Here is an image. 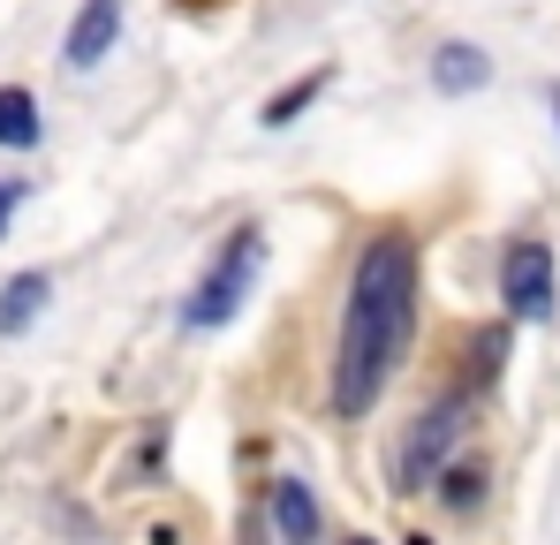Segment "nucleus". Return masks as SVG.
I'll return each mask as SVG.
<instances>
[{
	"mask_svg": "<svg viewBox=\"0 0 560 545\" xmlns=\"http://www.w3.org/2000/svg\"><path fill=\"white\" fill-rule=\"evenodd\" d=\"M0 144L8 152H31L38 144V98L23 84H0Z\"/></svg>",
	"mask_w": 560,
	"mask_h": 545,
	"instance_id": "obj_8",
	"label": "nucleus"
},
{
	"mask_svg": "<svg viewBox=\"0 0 560 545\" xmlns=\"http://www.w3.org/2000/svg\"><path fill=\"white\" fill-rule=\"evenodd\" d=\"M485 77H492V61H485L477 46H440V54H432V84L440 91H477Z\"/></svg>",
	"mask_w": 560,
	"mask_h": 545,
	"instance_id": "obj_9",
	"label": "nucleus"
},
{
	"mask_svg": "<svg viewBox=\"0 0 560 545\" xmlns=\"http://www.w3.org/2000/svg\"><path fill=\"white\" fill-rule=\"evenodd\" d=\"M553 114H560V91H553Z\"/></svg>",
	"mask_w": 560,
	"mask_h": 545,
	"instance_id": "obj_12",
	"label": "nucleus"
},
{
	"mask_svg": "<svg viewBox=\"0 0 560 545\" xmlns=\"http://www.w3.org/2000/svg\"><path fill=\"white\" fill-rule=\"evenodd\" d=\"M409 334H417V243L401 228H386L364 243V258L349 272L341 357H334V409L341 417H364L394 386V371L409 357Z\"/></svg>",
	"mask_w": 560,
	"mask_h": 545,
	"instance_id": "obj_1",
	"label": "nucleus"
},
{
	"mask_svg": "<svg viewBox=\"0 0 560 545\" xmlns=\"http://www.w3.org/2000/svg\"><path fill=\"white\" fill-rule=\"evenodd\" d=\"M258 266H266V235H258V228H235V235L220 243L212 272L189 288L183 326H228V318L250 303V280H258Z\"/></svg>",
	"mask_w": 560,
	"mask_h": 545,
	"instance_id": "obj_2",
	"label": "nucleus"
},
{
	"mask_svg": "<svg viewBox=\"0 0 560 545\" xmlns=\"http://www.w3.org/2000/svg\"><path fill=\"white\" fill-rule=\"evenodd\" d=\"M114 38H121V0H84L69 23V69H98Z\"/></svg>",
	"mask_w": 560,
	"mask_h": 545,
	"instance_id": "obj_5",
	"label": "nucleus"
},
{
	"mask_svg": "<svg viewBox=\"0 0 560 545\" xmlns=\"http://www.w3.org/2000/svg\"><path fill=\"white\" fill-rule=\"evenodd\" d=\"M318 91H326V69H311V77H295V84H288V91H273L258 121H266V129H288V121H295V114H303V106H311Z\"/></svg>",
	"mask_w": 560,
	"mask_h": 545,
	"instance_id": "obj_10",
	"label": "nucleus"
},
{
	"mask_svg": "<svg viewBox=\"0 0 560 545\" xmlns=\"http://www.w3.org/2000/svg\"><path fill=\"white\" fill-rule=\"evenodd\" d=\"M46 295H54V280H46V272H15V280H8V295H0V334H23V326L46 311Z\"/></svg>",
	"mask_w": 560,
	"mask_h": 545,
	"instance_id": "obj_7",
	"label": "nucleus"
},
{
	"mask_svg": "<svg viewBox=\"0 0 560 545\" xmlns=\"http://www.w3.org/2000/svg\"><path fill=\"white\" fill-rule=\"evenodd\" d=\"M273 531L288 545H311L318 531H326V523H318V500H311L303 477H280V485H273Z\"/></svg>",
	"mask_w": 560,
	"mask_h": 545,
	"instance_id": "obj_6",
	"label": "nucleus"
},
{
	"mask_svg": "<svg viewBox=\"0 0 560 545\" xmlns=\"http://www.w3.org/2000/svg\"><path fill=\"white\" fill-rule=\"evenodd\" d=\"M455 440H463V402H440V409H424V417L409 425V440H401V492H424V485L447 469Z\"/></svg>",
	"mask_w": 560,
	"mask_h": 545,
	"instance_id": "obj_4",
	"label": "nucleus"
},
{
	"mask_svg": "<svg viewBox=\"0 0 560 545\" xmlns=\"http://www.w3.org/2000/svg\"><path fill=\"white\" fill-rule=\"evenodd\" d=\"M15 205H23V182H0V235H8V220H15Z\"/></svg>",
	"mask_w": 560,
	"mask_h": 545,
	"instance_id": "obj_11",
	"label": "nucleus"
},
{
	"mask_svg": "<svg viewBox=\"0 0 560 545\" xmlns=\"http://www.w3.org/2000/svg\"><path fill=\"white\" fill-rule=\"evenodd\" d=\"M500 295L515 318H553V295H560V266L546 243H508L500 258Z\"/></svg>",
	"mask_w": 560,
	"mask_h": 545,
	"instance_id": "obj_3",
	"label": "nucleus"
}]
</instances>
